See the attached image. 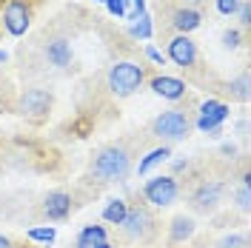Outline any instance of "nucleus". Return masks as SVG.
Masks as SVG:
<instances>
[{
    "instance_id": "obj_25",
    "label": "nucleus",
    "mask_w": 251,
    "mask_h": 248,
    "mask_svg": "<svg viewBox=\"0 0 251 248\" xmlns=\"http://www.w3.org/2000/svg\"><path fill=\"white\" fill-rule=\"evenodd\" d=\"M214 3H217L220 15L231 17V15H237V9H240V3H243V0H214Z\"/></svg>"
},
{
    "instance_id": "obj_21",
    "label": "nucleus",
    "mask_w": 251,
    "mask_h": 248,
    "mask_svg": "<svg viewBox=\"0 0 251 248\" xmlns=\"http://www.w3.org/2000/svg\"><path fill=\"white\" fill-rule=\"evenodd\" d=\"M29 240L31 243H43V246H51L57 240V231L54 225H40V228H29Z\"/></svg>"
},
{
    "instance_id": "obj_34",
    "label": "nucleus",
    "mask_w": 251,
    "mask_h": 248,
    "mask_svg": "<svg viewBox=\"0 0 251 248\" xmlns=\"http://www.w3.org/2000/svg\"><path fill=\"white\" fill-rule=\"evenodd\" d=\"M97 3H103V0H97Z\"/></svg>"
},
{
    "instance_id": "obj_13",
    "label": "nucleus",
    "mask_w": 251,
    "mask_h": 248,
    "mask_svg": "<svg viewBox=\"0 0 251 248\" xmlns=\"http://www.w3.org/2000/svg\"><path fill=\"white\" fill-rule=\"evenodd\" d=\"M200 23H203V15L197 9H191V6H180L172 15V26L177 34H191L194 29H200Z\"/></svg>"
},
{
    "instance_id": "obj_8",
    "label": "nucleus",
    "mask_w": 251,
    "mask_h": 248,
    "mask_svg": "<svg viewBox=\"0 0 251 248\" xmlns=\"http://www.w3.org/2000/svg\"><path fill=\"white\" fill-rule=\"evenodd\" d=\"M169 60L177 66V69H183V72H188V69H194L197 66V60H200V51H197V43L188 37V34H177V37H172L169 40Z\"/></svg>"
},
{
    "instance_id": "obj_11",
    "label": "nucleus",
    "mask_w": 251,
    "mask_h": 248,
    "mask_svg": "<svg viewBox=\"0 0 251 248\" xmlns=\"http://www.w3.org/2000/svg\"><path fill=\"white\" fill-rule=\"evenodd\" d=\"M151 92L157 94V97H163V100H183L188 92V86L183 83L180 77H169V74H157V77H151Z\"/></svg>"
},
{
    "instance_id": "obj_16",
    "label": "nucleus",
    "mask_w": 251,
    "mask_h": 248,
    "mask_svg": "<svg viewBox=\"0 0 251 248\" xmlns=\"http://www.w3.org/2000/svg\"><path fill=\"white\" fill-rule=\"evenodd\" d=\"M46 57L51 66H57V69H66L69 63H72V46L66 43V40H51L46 46Z\"/></svg>"
},
{
    "instance_id": "obj_4",
    "label": "nucleus",
    "mask_w": 251,
    "mask_h": 248,
    "mask_svg": "<svg viewBox=\"0 0 251 248\" xmlns=\"http://www.w3.org/2000/svg\"><path fill=\"white\" fill-rule=\"evenodd\" d=\"M143 197L146 202H151L154 208H166L180 197V186H177V177L174 174H157L151 177L146 186H143Z\"/></svg>"
},
{
    "instance_id": "obj_24",
    "label": "nucleus",
    "mask_w": 251,
    "mask_h": 248,
    "mask_svg": "<svg viewBox=\"0 0 251 248\" xmlns=\"http://www.w3.org/2000/svg\"><path fill=\"white\" fill-rule=\"evenodd\" d=\"M223 46H226V49H240V46H243V34H240L237 29L223 31Z\"/></svg>"
},
{
    "instance_id": "obj_10",
    "label": "nucleus",
    "mask_w": 251,
    "mask_h": 248,
    "mask_svg": "<svg viewBox=\"0 0 251 248\" xmlns=\"http://www.w3.org/2000/svg\"><path fill=\"white\" fill-rule=\"evenodd\" d=\"M228 106L226 103H220V100H205V103H200V117H197V128L200 131H211V128H220V125L226 123V117H228Z\"/></svg>"
},
{
    "instance_id": "obj_29",
    "label": "nucleus",
    "mask_w": 251,
    "mask_h": 248,
    "mask_svg": "<svg viewBox=\"0 0 251 248\" xmlns=\"http://www.w3.org/2000/svg\"><path fill=\"white\" fill-rule=\"evenodd\" d=\"M146 54H149V57H151L154 63H160V66H163V54H160L154 46H146Z\"/></svg>"
},
{
    "instance_id": "obj_26",
    "label": "nucleus",
    "mask_w": 251,
    "mask_h": 248,
    "mask_svg": "<svg viewBox=\"0 0 251 248\" xmlns=\"http://www.w3.org/2000/svg\"><path fill=\"white\" fill-rule=\"evenodd\" d=\"M103 3L114 17H126V12H128V0H103Z\"/></svg>"
},
{
    "instance_id": "obj_22",
    "label": "nucleus",
    "mask_w": 251,
    "mask_h": 248,
    "mask_svg": "<svg viewBox=\"0 0 251 248\" xmlns=\"http://www.w3.org/2000/svg\"><path fill=\"white\" fill-rule=\"evenodd\" d=\"M234 200H237V208H240V211H249V174H243Z\"/></svg>"
},
{
    "instance_id": "obj_28",
    "label": "nucleus",
    "mask_w": 251,
    "mask_h": 248,
    "mask_svg": "<svg viewBox=\"0 0 251 248\" xmlns=\"http://www.w3.org/2000/svg\"><path fill=\"white\" fill-rule=\"evenodd\" d=\"M237 15H240V23H243V26H249V23H251V6H249V0H243V3H240Z\"/></svg>"
},
{
    "instance_id": "obj_27",
    "label": "nucleus",
    "mask_w": 251,
    "mask_h": 248,
    "mask_svg": "<svg viewBox=\"0 0 251 248\" xmlns=\"http://www.w3.org/2000/svg\"><path fill=\"white\" fill-rule=\"evenodd\" d=\"M128 12H126V20H137L140 15H146V0H128Z\"/></svg>"
},
{
    "instance_id": "obj_31",
    "label": "nucleus",
    "mask_w": 251,
    "mask_h": 248,
    "mask_svg": "<svg viewBox=\"0 0 251 248\" xmlns=\"http://www.w3.org/2000/svg\"><path fill=\"white\" fill-rule=\"evenodd\" d=\"M188 169V160H174V171H183Z\"/></svg>"
},
{
    "instance_id": "obj_18",
    "label": "nucleus",
    "mask_w": 251,
    "mask_h": 248,
    "mask_svg": "<svg viewBox=\"0 0 251 248\" xmlns=\"http://www.w3.org/2000/svg\"><path fill=\"white\" fill-rule=\"evenodd\" d=\"M169 157H172V149H169V146H160V149H154V151H149V154L140 160V166H137V174H149V171L154 169V166L166 163Z\"/></svg>"
},
{
    "instance_id": "obj_12",
    "label": "nucleus",
    "mask_w": 251,
    "mask_h": 248,
    "mask_svg": "<svg viewBox=\"0 0 251 248\" xmlns=\"http://www.w3.org/2000/svg\"><path fill=\"white\" fill-rule=\"evenodd\" d=\"M43 214L49 220H66L72 214V194L69 191H49L43 200Z\"/></svg>"
},
{
    "instance_id": "obj_35",
    "label": "nucleus",
    "mask_w": 251,
    "mask_h": 248,
    "mask_svg": "<svg viewBox=\"0 0 251 248\" xmlns=\"http://www.w3.org/2000/svg\"><path fill=\"white\" fill-rule=\"evenodd\" d=\"M0 3H3V0H0Z\"/></svg>"
},
{
    "instance_id": "obj_2",
    "label": "nucleus",
    "mask_w": 251,
    "mask_h": 248,
    "mask_svg": "<svg viewBox=\"0 0 251 248\" xmlns=\"http://www.w3.org/2000/svg\"><path fill=\"white\" fill-rule=\"evenodd\" d=\"M143 83H146V69L131 60L114 63L109 69V74H106V86L114 97H131Z\"/></svg>"
},
{
    "instance_id": "obj_9",
    "label": "nucleus",
    "mask_w": 251,
    "mask_h": 248,
    "mask_svg": "<svg viewBox=\"0 0 251 248\" xmlns=\"http://www.w3.org/2000/svg\"><path fill=\"white\" fill-rule=\"evenodd\" d=\"M223 200V183L220 180H205L200 186L194 188V194H191V208L194 211H200V214H208V211H214Z\"/></svg>"
},
{
    "instance_id": "obj_3",
    "label": "nucleus",
    "mask_w": 251,
    "mask_h": 248,
    "mask_svg": "<svg viewBox=\"0 0 251 248\" xmlns=\"http://www.w3.org/2000/svg\"><path fill=\"white\" fill-rule=\"evenodd\" d=\"M188 131H191V117L180 109H169L151 120V134L166 143H177V140L188 137Z\"/></svg>"
},
{
    "instance_id": "obj_17",
    "label": "nucleus",
    "mask_w": 251,
    "mask_h": 248,
    "mask_svg": "<svg viewBox=\"0 0 251 248\" xmlns=\"http://www.w3.org/2000/svg\"><path fill=\"white\" fill-rule=\"evenodd\" d=\"M126 214H128V202L123 197H111L106 202V208H103V220L109 223V225H123Z\"/></svg>"
},
{
    "instance_id": "obj_14",
    "label": "nucleus",
    "mask_w": 251,
    "mask_h": 248,
    "mask_svg": "<svg viewBox=\"0 0 251 248\" xmlns=\"http://www.w3.org/2000/svg\"><path fill=\"white\" fill-rule=\"evenodd\" d=\"M75 248H111L109 234L103 225H83L77 234V246Z\"/></svg>"
},
{
    "instance_id": "obj_20",
    "label": "nucleus",
    "mask_w": 251,
    "mask_h": 248,
    "mask_svg": "<svg viewBox=\"0 0 251 248\" xmlns=\"http://www.w3.org/2000/svg\"><path fill=\"white\" fill-rule=\"evenodd\" d=\"M226 92L231 94L234 100H240V103H249V72H243L234 83H228V89H226Z\"/></svg>"
},
{
    "instance_id": "obj_19",
    "label": "nucleus",
    "mask_w": 251,
    "mask_h": 248,
    "mask_svg": "<svg viewBox=\"0 0 251 248\" xmlns=\"http://www.w3.org/2000/svg\"><path fill=\"white\" fill-rule=\"evenodd\" d=\"M128 31H131V37H137V40H149V37H151V31H154V26H151V17L140 15L137 20H131Z\"/></svg>"
},
{
    "instance_id": "obj_1",
    "label": "nucleus",
    "mask_w": 251,
    "mask_h": 248,
    "mask_svg": "<svg viewBox=\"0 0 251 248\" xmlns=\"http://www.w3.org/2000/svg\"><path fill=\"white\" fill-rule=\"evenodd\" d=\"M131 171V154L126 146H103L92 160V174L103 183H123Z\"/></svg>"
},
{
    "instance_id": "obj_30",
    "label": "nucleus",
    "mask_w": 251,
    "mask_h": 248,
    "mask_svg": "<svg viewBox=\"0 0 251 248\" xmlns=\"http://www.w3.org/2000/svg\"><path fill=\"white\" fill-rule=\"evenodd\" d=\"M0 248H17V246L9 240V237H3V234H0Z\"/></svg>"
},
{
    "instance_id": "obj_23",
    "label": "nucleus",
    "mask_w": 251,
    "mask_h": 248,
    "mask_svg": "<svg viewBox=\"0 0 251 248\" xmlns=\"http://www.w3.org/2000/svg\"><path fill=\"white\" fill-rule=\"evenodd\" d=\"M217 248H249V237L246 234H228L220 240Z\"/></svg>"
},
{
    "instance_id": "obj_5",
    "label": "nucleus",
    "mask_w": 251,
    "mask_h": 248,
    "mask_svg": "<svg viewBox=\"0 0 251 248\" xmlns=\"http://www.w3.org/2000/svg\"><path fill=\"white\" fill-rule=\"evenodd\" d=\"M154 217H151V211L146 208V205H128V214L123 220V231L128 240H134V243H149L151 240V234H154Z\"/></svg>"
},
{
    "instance_id": "obj_32",
    "label": "nucleus",
    "mask_w": 251,
    "mask_h": 248,
    "mask_svg": "<svg viewBox=\"0 0 251 248\" xmlns=\"http://www.w3.org/2000/svg\"><path fill=\"white\" fill-rule=\"evenodd\" d=\"M6 60H9V54H6V51L0 49V63H6Z\"/></svg>"
},
{
    "instance_id": "obj_7",
    "label": "nucleus",
    "mask_w": 251,
    "mask_h": 248,
    "mask_svg": "<svg viewBox=\"0 0 251 248\" xmlns=\"http://www.w3.org/2000/svg\"><path fill=\"white\" fill-rule=\"evenodd\" d=\"M0 23L12 37H23L31 26V3L29 0H9L6 9H3Z\"/></svg>"
},
{
    "instance_id": "obj_15",
    "label": "nucleus",
    "mask_w": 251,
    "mask_h": 248,
    "mask_svg": "<svg viewBox=\"0 0 251 248\" xmlns=\"http://www.w3.org/2000/svg\"><path fill=\"white\" fill-rule=\"evenodd\" d=\"M194 231H197V225H194V220L186 217V214H177V217L169 223V240H172V243H186V240L194 237Z\"/></svg>"
},
{
    "instance_id": "obj_6",
    "label": "nucleus",
    "mask_w": 251,
    "mask_h": 248,
    "mask_svg": "<svg viewBox=\"0 0 251 248\" xmlns=\"http://www.w3.org/2000/svg\"><path fill=\"white\" fill-rule=\"evenodd\" d=\"M17 111L29 117L31 123H43L51 111V94L46 89H26L17 100Z\"/></svg>"
},
{
    "instance_id": "obj_33",
    "label": "nucleus",
    "mask_w": 251,
    "mask_h": 248,
    "mask_svg": "<svg viewBox=\"0 0 251 248\" xmlns=\"http://www.w3.org/2000/svg\"><path fill=\"white\" fill-rule=\"evenodd\" d=\"M183 3H203V0H183Z\"/></svg>"
}]
</instances>
